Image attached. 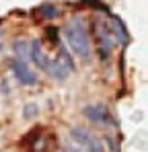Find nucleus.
<instances>
[{
	"mask_svg": "<svg viewBox=\"0 0 148 152\" xmlns=\"http://www.w3.org/2000/svg\"><path fill=\"white\" fill-rule=\"evenodd\" d=\"M62 33H64L66 45L72 50V53H76L82 62H89L91 60V53H93V45L89 41L86 25L80 19H72L68 25L62 29Z\"/></svg>",
	"mask_w": 148,
	"mask_h": 152,
	"instance_id": "1",
	"label": "nucleus"
},
{
	"mask_svg": "<svg viewBox=\"0 0 148 152\" xmlns=\"http://www.w3.org/2000/svg\"><path fill=\"white\" fill-rule=\"evenodd\" d=\"M29 58H31V62H33L43 74H48L49 78H53V80H64V78L68 76V70L60 64V60L49 58L48 53H45V50H43V45H41L37 39L29 43Z\"/></svg>",
	"mask_w": 148,
	"mask_h": 152,
	"instance_id": "2",
	"label": "nucleus"
},
{
	"mask_svg": "<svg viewBox=\"0 0 148 152\" xmlns=\"http://www.w3.org/2000/svg\"><path fill=\"white\" fill-rule=\"evenodd\" d=\"M70 138L82 148L84 152H103V144L93 132L86 127H70Z\"/></svg>",
	"mask_w": 148,
	"mask_h": 152,
	"instance_id": "3",
	"label": "nucleus"
},
{
	"mask_svg": "<svg viewBox=\"0 0 148 152\" xmlns=\"http://www.w3.org/2000/svg\"><path fill=\"white\" fill-rule=\"evenodd\" d=\"M95 37H97V51L99 58L105 62L111 58V51H113V37H111V31L109 27L103 25L101 21L95 23Z\"/></svg>",
	"mask_w": 148,
	"mask_h": 152,
	"instance_id": "4",
	"label": "nucleus"
},
{
	"mask_svg": "<svg viewBox=\"0 0 148 152\" xmlns=\"http://www.w3.org/2000/svg\"><path fill=\"white\" fill-rule=\"evenodd\" d=\"M10 68H12L15 78L19 80V84H23V86H35V84H37V74L31 70V66H29L25 60L15 58V60L10 62Z\"/></svg>",
	"mask_w": 148,
	"mask_h": 152,
	"instance_id": "5",
	"label": "nucleus"
},
{
	"mask_svg": "<svg viewBox=\"0 0 148 152\" xmlns=\"http://www.w3.org/2000/svg\"><path fill=\"white\" fill-rule=\"evenodd\" d=\"M82 115H84L89 121H93V124H105L107 117H109V111H107L105 105L93 103V105H86V107L82 109Z\"/></svg>",
	"mask_w": 148,
	"mask_h": 152,
	"instance_id": "6",
	"label": "nucleus"
},
{
	"mask_svg": "<svg viewBox=\"0 0 148 152\" xmlns=\"http://www.w3.org/2000/svg\"><path fill=\"white\" fill-rule=\"evenodd\" d=\"M12 50L17 51V56H19L21 60H25V56H29V43H25V41H21V39H17V41L12 43Z\"/></svg>",
	"mask_w": 148,
	"mask_h": 152,
	"instance_id": "7",
	"label": "nucleus"
},
{
	"mask_svg": "<svg viewBox=\"0 0 148 152\" xmlns=\"http://www.w3.org/2000/svg\"><path fill=\"white\" fill-rule=\"evenodd\" d=\"M37 113H39V107H37L35 103H29V105H25V107H23V119H27V121L33 119Z\"/></svg>",
	"mask_w": 148,
	"mask_h": 152,
	"instance_id": "8",
	"label": "nucleus"
},
{
	"mask_svg": "<svg viewBox=\"0 0 148 152\" xmlns=\"http://www.w3.org/2000/svg\"><path fill=\"white\" fill-rule=\"evenodd\" d=\"M41 12H43L45 19H56V17H58V8H56V6H49V4L41 6Z\"/></svg>",
	"mask_w": 148,
	"mask_h": 152,
	"instance_id": "9",
	"label": "nucleus"
},
{
	"mask_svg": "<svg viewBox=\"0 0 148 152\" xmlns=\"http://www.w3.org/2000/svg\"><path fill=\"white\" fill-rule=\"evenodd\" d=\"M0 51H2V43H0Z\"/></svg>",
	"mask_w": 148,
	"mask_h": 152,
	"instance_id": "10",
	"label": "nucleus"
}]
</instances>
